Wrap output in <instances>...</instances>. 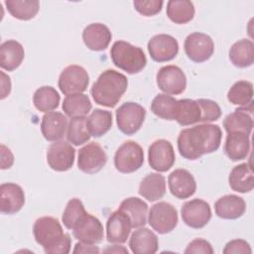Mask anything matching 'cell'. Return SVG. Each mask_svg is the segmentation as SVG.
<instances>
[{
    "label": "cell",
    "instance_id": "34",
    "mask_svg": "<svg viewBox=\"0 0 254 254\" xmlns=\"http://www.w3.org/2000/svg\"><path fill=\"white\" fill-rule=\"evenodd\" d=\"M92 104L89 97L83 93L66 95L63 101V110L70 118L85 116L89 113Z\"/></svg>",
    "mask_w": 254,
    "mask_h": 254
},
{
    "label": "cell",
    "instance_id": "6",
    "mask_svg": "<svg viewBox=\"0 0 254 254\" xmlns=\"http://www.w3.org/2000/svg\"><path fill=\"white\" fill-rule=\"evenodd\" d=\"M178 220L176 207L166 201H160L152 205L148 214V223L160 234H166L174 230Z\"/></svg>",
    "mask_w": 254,
    "mask_h": 254
},
{
    "label": "cell",
    "instance_id": "12",
    "mask_svg": "<svg viewBox=\"0 0 254 254\" xmlns=\"http://www.w3.org/2000/svg\"><path fill=\"white\" fill-rule=\"evenodd\" d=\"M181 215L186 225L199 229L209 222L211 218V208L205 200L193 198L183 204Z\"/></svg>",
    "mask_w": 254,
    "mask_h": 254
},
{
    "label": "cell",
    "instance_id": "31",
    "mask_svg": "<svg viewBox=\"0 0 254 254\" xmlns=\"http://www.w3.org/2000/svg\"><path fill=\"white\" fill-rule=\"evenodd\" d=\"M229 60L237 67L251 66L254 63V44L251 40L241 39L229 50Z\"/></svg>",
    "mask_w": 254,
    "mask_h": 254
},
{
    "label": "cell",
    "instance_id": "8",
    "mask_svg": "<svg viewBox=\"0 0 254 254\" xmlns=\"http://www.w3.org/2000/svg\"><path fill=\"white\" fill-rule=\"evenodd\" d=\"M89 83L87 71L80 65L70 64L63 69L59 76V87L64 95L82 93Z\"/></svg>",
    "mask_w": 254,
    "mask_h": 254
},
{
    "label": "cell",
    "instance_id": "30",
    "mask_svg": "<svg viewBox=\"0 0 254 254\" xmlns=\"http://www.w3.org/2000/svg\"><path fill=\"white\" fill-rule=\"evenodd\" d=\"M201 111L196 100L184 98L177 101L174 120L182 126H189L200 122Z\"/></svg>",
    "mask_w": 254,
    "mask_h": 254
},
{
    "label": "cell",
    "instance_id": "20",
    "mask_svg": "<svg viewBox=\"0 0 254 254\" xmlns=\"http://www.w3.org/2000/svg\"><path fill=\"white\" fill-rule=\"evenodd\" d=\"M112 34L107 26L101 23H92L86 26L82 32L84 45L91 51H104L110 44Z\"/></svg>",
    "mask_w": 254,
    "mask_h": 254
},
{
    "label": "cell",
    "instance_id": "22",
    "mask_svg": "<svg viewBox=\"0 0 254 254\" xmlns=\"http://www.w3.org/2000/svg\"><path fill=\"white\" fill-rule=\"evenodd\" d=\"M129 247L135 254H154L158 251L157 235L147 227H139L129 239Z\"/></svg>",
    "mask_w": 254,
    "mask_h": 254
},
{
    "label": "cell",
    "instance_id": "44",
    "mask_svg": "<svg viewBox=\"0 0 254 254\" xmlns=\"http://www.w3.org/2000/svg\"><path fill=\"white\" fill-rule=\"evenodd\" d=\"M252 252L249 243L243 239H234L226 243L223 253L224 254H232V253H242V254H250Z\"/></svg>",
    "mask_w": 254,
    "mask_h": 254
},
{
    "label": "cell",
    "instance_id": "47",
    "mask_svg": "<svg viewBox=\"0 0 254 254\" xmlns=\"http://www.w3.org/2000/svg\"><path fill=\"white\" fill-rule=\"evenodd\" d=\"M2 75V88H1V99H4L7 97L11 91V81L10 77L7 76L3 71L1 72Z\"/></svg>",
    "mask_w": 254,
    "mask_h": 254
},
{
    "label": "cell",
    "instance_id": "16",
    "mask_svg": "<svg viewBox=\"0 0 254 254\" xmlns=\"http://www.w3.org/2000/svg\"><path fill=\"white\" fill-rule=\"evenodd\" d=\"M148 52L155 62L164 63L176 58L179 53V43L171 35L159 34L148 42Z\"/></svg>",
    "mask_w": 254,
    "mask_h": 254
},
{
    "label": "cell",
    "instance_id": "27",
    "mask_svg": "<svg viewBox=\"0 0 254 254\" xmlns=\"http://www.w3.org/2000/svg\"><path fill=\"white\" fill-rule=\"evenodd\" d=\"M166 193L165 177L159 173L148 174L140 183L139 194L149 201H156Z\"/></svg>",
    "mask_w": 254,
    "mask_h": 254
},
{
    "label": "cell",
    "instance_id": "46",
    "mask_svg": "<svg viewBox=\"0 0 254 254\" xmlns=\"http://www.w3.org/2000/svg\"><path fill=\"white\" fill-rule=\"evenodd\" d=\"M73 253H99V249L94 244L84 243V242H77L74 245V249L72 250Z\"/></svg>",
    "mask_w": 254,
    "mask_h": 254
},
{
    "label": "cell",
    "instance_id": "39",
    "mask_svg": "<svg viewBox=\"0 0 254 254\" xmlns=\"http://www.w3.org/2000/svg\"><path fill=\"white\" fill-rule=\"evenodd\" d=\"M177 99L166 93H161L155 96L151 103L152 112L165 120H174L177 106Z\"/></svg>",
    "mask_w": 254,
    "mask_h": 254
},
{
    "label": "cell",
    "instance_id": "9",
    "mask_svg": "<svg viewBox=\"0 0 254 254\" xmlns=\"http://www.w3.org/2000/svg\"><path fill=\"white\" fill-rule=\"evenodd\" d=\"M185 53L188 58L194 63H203L211 58L214 52V43L212 39L200 32H194L185 40Z\"/></svg>",
    "mask_w": 254,
    "mask_h": 254
},
{
    "label": "cell",
    "instance_id": "29",
    "mask_svg": "<svg viewBox=\"0 0 254 254\" xmlns=\"http://www.w3.org/2000/svg\"><path fill=\"white\" fill-rule=\"evenodd\" d=\"M118 209L122 210L128 215L132 224V228L142 227L147 222L148 205L141 198L135 196L125 198L120 203Z\"/></svg>",
    "mask_w": 254,
    "mask_h": 254
},
{
    "label": "cell",
    "instance_id": "13",
    "mask_svg": "<svg viewBox=\"0 0 254 254\" xmlns=\"http://www.w3.org/2000/svg\"><path fill=\"white\" fill-rule=\"evenodd\" d=\"M176 156L170 141L159 139L154 141L148 150V162L150 167L157 172H167L175 164Z\"/></svg>",
    "mask_w": 254,
    "mask_h": 254
},
{
    "label": "cell",
    "instance_id": "26",
    "mask_svg": "<svg viewBox=\"0 0 254 254\" xmlns=\"http://www.w3.org/2000/svg\"><path fill=\"white\" fill-rule=\"evenodd\" d=\"M228 183L234 191L240 193L251 191L254 188V179L250 164L242 163L233 167L228 177Z\"/></svg>",
    "mask_w": 254,
    "mask_h": 254
},
{
    "label": "cell",
    "instance_id": "48",
    "mask_svg": "<svg viewBox=\"0 0 254 254\" xmlns=\"http://www.w3.org/2000/svg\"><path fill=\"white\" fill-rule=\"evenodd\" d=\"M104 252H107V253H120V252H123V253H127L128 254V250L123 248L122 246H118V245H113L112 247H108L107 249L104 250Z\"/></svg>",
    "mask_w": 254,
    "mask_h": 254
},
{
    "label": "cell",
    "instance_id": "15",
    "mask_svg": "<svg viewBox=\"0 0 254 254\" xmlns=\"http://www.w3.org/2000/svg\"><path fill=\"white\" fill-rule=\"evenodd\" d=\"M75 150L66 141H55L47 151V162L57 172L68 171L74 163Z\"/></svg>",
    "mask_w": 254,
    "mask_h": 254
},
{
    "label": "cell",
    "instance_id": "7",
    "mask_svg": "<svg viewBox=\"0 0 254 254\" xmlns=\"http://www.w3.org/2000/svg\"><path fill=\"white\" fill-rule=\"evenodd\" d=\"M146 116L145 108L136 102H125L116 110L118 129L126 134L133 135L139 131Z\"/></svg>",
    "mask_w": 254,
    "mask_h": 254
},
{
    "label": "cell",
    "instance_id": "45",
    "mask_svg": "<svg viewBox=\"0 0 254 254\" xmlns=\"http://www.w3.org/2000/svg\"><path fill=\"white\" fill-rule=\"evenodd\" d=\"M14 163V156L10 149H8L3 144L1 145V169H9Z\"/></svg>",
    "mask_w": 254,
    "mask_h": 254
},
{
    "label": "cell",
    "instance_id": "1",
    "mask_svg": "<svg viewBox=\"0 0 254 254\" xmlns=\"http://www.w3.org/2000/svg\"><path fill=\"white\" fill-rule=\"evenodd\" d=\"M222 131L218 125L200 124L182 130L178 137V150L185 159L197 160L218 150Z\"/></svg>",
    "mask_w": 254,
    "mask_h": 254
},
{
    "label": "cell",
    "instance_id": "3",
    "mask_svg": "<svg viewBox=\"0 0 254 254\" xmlns=\"http://www.w3.org/2000/svg\"><path fill=\"white\" fill-rule=\"evenodd\" d=\"M127 86L128 80L123 73L106 69L92 84L90 92L95 103L112 108L119 102Z\"/></svg>",
    "mask_w": 254,
    "mask_h": 254
},
{
    "label": "cell",
    "instance_id": "14",
    "mask_svg": "<svg viewBox=\"0 0 254 254\" xmlns=\"http://www.w3.org/2000/svg\"><path fill=\"white\" fill-rule=\"evenodd\" d=\"M72 234L80 242L97 244L103 239V225L100 220L85 212L72 227Z\"/></svg>",
    "mask_w": 254,
    "mask_h": 254
},
{
    "label": "cell",
    "instance_id": "17",
    "mask_svg": "<svg viewBox=\"0 0 254 254\" xmlns=\"http://www.w3.org/2000/svg\"><path fill=\"white\" fill-rule=\"evenodd\" d=\"M132 229L128 215L120 209L113 211L106 222V239L110 243L122 244L127 241Z\"/></svg>",
    "mask_w": 254,
    "mask_h": 254
},
{
    "label": "cell",
    "instance_id": "18",
    "mask_svg": "<svg viewBox=\"0 0 254 254\" xmlns=\"http://www.w3.org/2000/svg\"><path fill=\"white\" fill-rule=\"evenodd\" d=\"M168 185L171 193L180 199L191 196L196 190L195 180L186 169H177L173 171L169 175Z\"/></svg>",
    "mask_w": 254,
    "mask_h": 254
},
{
    "label": "cell",
    "instance_id": "42",
    "mask_svg": "<svg viewBox=\"0 0 254 254\" xmlns=\"http://www.w3.org/2000/svg\"><path fill=\"white\" fill-rule=\"evenodd\" d=\"M162 0H135L133 2L135 10L143 16H154L158 14L163 7Z\"/></svg>",
    "mask_w": 254,
    "mask_h": 254
},
{
    "label": "cell",
    "instance_id": "21",
    "mask_svg": "<svg viewBox=\"0 0 254 254\" xmlns=\"http://www.w3.org/2000/svg\"><path fill=\"white\" fill-rule=\"evenodd\" d=\"M66 117L58 111L45 113L41 121V131L44 138L48 141L61 140L67 129Z\"/></svg>",
    "mask_w": 254,
    "mask_h": 254
},
{
    "label": "cell",
    "instance_id": "36",
    "mask_svg": "<svg viewBox=\"0 0 254 254\" xmlns=\"http://www.w3.org/2000/svg\"><path fill=\"white\" fill-rule=\"evenodd\" d=\"M61 97L53 86H42L33 95V103L41 112H51L59 106Z\"/></svg>",
    "mask_w": 254,
    "mask_h": 254
},
{
    "label": "cell",
    "instance_id": "10",
    "mask_svg": "<svg viewBox=\"0 0 254 254\" xmlns=\"http://www.w3.org/2000/svg\"><path fill=\"white\" fill-rule=\"evenodd\" d=\"M158 87L166 94L178 95L187 87V77L181 67L169 64L162 66L156 75Z\"/></svg>",
    "mask_w": 254,
    "mask_h": 254
},
{
    "label": "cell",
    "instance_id": "33",
    "mask_svg": "<svg viewBox=\"0 0 254 254\" xmlns=\"http://www.w3.org/2000/svg\"><path fill=\"white\" fill-rule=\"evenodd\" d=\"M87 129L90 136L101 137L106 134L112 126V113L108 110L96 108L86 119Z\"/></svg>",
    "mask_w": 254,
    "mask_h": 254
},
{
    "label": "cell",
    "instance_id": "32",
    "mask_svg": "<svg viewBox=\"0 0 254 254\" xmlns=\"http://www.w3.org/2000/svg\"><path fill=\"white\" fill-rule=\"evenodd\" d=\"M167 16L175 24H187L194 17L193 3L188 0H170L167 3Z\"/></svg>",
    "mask_w": 254,
    "mask_h": 254
},
{
    "label": "cell",
    "instance_id": "43",
    "mask_svg": "<svg viewBox=\"0 0 254 254\" xmlns=\"http://www.w3.org/2000/svg\"><path fill=\"white\" fill-rule=\"evenodd\" d=\"M186 254H213L214 250L211 246V244L202 239V238H196L192 240L186 248L185 250Z\"/></svg>",
    "mask_w": 254,
    "mask_h": 254
},
{
    "label": "cell",
    "instance_id": "19",
    "mask_svg": "<svg viewBox=\"0 0 254 254\" xmlns=\"http://www.w3.org/2000/svg\"><path fill=\"white\" fill-rule=\"evenodd\" d=\"M25 203L23 189L14 183H4L0 186V211L4 214L18 212Z\"/></svg>",
    "mask_w": 254,
    "mask_h": 254
},
{
    "label": "cell",
    "instance_id": "25",
    "mask_svg": "<svg viewBox=\"0 0 254 254\" xmlns=\"http://www.w3.org/2000/svg\"><path fill=\"white\" fill-rule=\"evenodd\" d=\"M25 51L23 46L15 41L8 40L0 46V66L8 71L16 69L23 62Z\"/></svg>",
    "mask_w": 254,
    "mask_h": 254
},
{
    "label": "cell",
    "instance_id": "40",
    "mask_svg": "<svg viewBox=\"0 0 254 254\" xmlns=\"http://www.w3.org/2000/svg\"><path fill=\"white\" fill-rule=\"evenodd\" d=\"M85 209L83 206L82 201L79 198H71L66 203V206L64 210L62 220L64 225L67 229H72L74 224L77 222V220L85 213Z\"/></svg>",
    "mask_w": 254,
    "mask_h": 254
},
{
    "label": "cell",
    "instance_id": "41",
    "mask_svg": "<svg viewBox=\"0 0 254 254\" xmlns=\"http://www.w3.org/2000/svg\"><path fill=\"white\" fill-rule=\"evenodd\" d=\"M201 111L200 122L208 123L212 121H216L221 116V109L219 105L210 99L199 98L196 100Z\"/></svg>",
    "mask_w": 254,
    "mask_h": 254
},
{
    "label": "cell",
    "instance_id": "37",
    "mask_svg": "<svg viewBox=\"0 0 254 254\" xmlns=\"http://www.w3.org/2000/svg\"><path fill=\"white\" fill-rule=\"evenodd\" d=\"M253 84L248 80L236 81L227 92V99L230 103L240 107H246L252 103Z\"/></svg>",
    "mask_w": 254,
    "mask_h": 254
},
{
    "label": "cell",
    "instance_id": "38",
    "mask_svg": "<svg viewBox=\"0 0 254 254\" xmlns=\"http://www.w3.org/2000/svg\"><path fill=\"white\" fill-rule=\"evenodd\" d=\"M86 117L78 116L70 118L67 129L66 138L67 141L74 146H79L86 143L90 139V134L86 125Z\"/></svg>",
    "mask_w": 254,
    "mask_h": 254
},
{
    "label": "cell",
    "instance_id": "2",
    "mask_svg": "<svg viewBox=\"0 0 254 254\" xmlns=\"http://www.w3.org/2000/svg\"><path fill=\"white\" fill-rule=\"evenodd\" d=\"M33 233L38 244L47 254H67L70 251L71 239L64 233L59 219L52 216L38 218L33 226Z\"/></svg>",
    "mask_w": 254,
    "mask_h": 254
},
{
    "label": "cell",
    "instance_id": "28",
    "mask_svg": "<svg viewBox=\"0 0 254 254\" xmlns=\"http://www.w3.org/2000/svg\"><path fill=\"white\" fill-rule=\"evenodd\" d=\"M248 106L239 107L235 109L234 112L225 116L223 120V127L227 134L231 132H243L248 135L251 134L253 119L251 116L252 112H247Z\"/></svg>",
    "mask_w": 254,
    "mask_h": 254
},
{
    "label": "cell",
    "instance_id": "5",
    "mask_svg": "<svg viewBox=\"0 0 254 254\" xmlns=\"http://www.w3.org/2000/svg\"><path fill=\"white\" fill-rule=\"evenodd\" d=\"M143 163L144 151L138 143L132 140L124 142L114 156V166L123 174L134 173L142 167Z\"/></svg>",
    "mask_w": 254,
    "mask_h": 254
},
{
    "label": "cell",
    "instance_id": "11",
    "mask_svg": "<svg viewBox=\"0 0 254 254\" xmlns=\"http://www.w3.org/2000/svg\"><path fill=\"white\" fill-rule=\"evenodd\" d=\"M107 155L96 142H90L78 151L77 167L85 174H95L106 165Z\"/></svg>",
    "mask_w": 254,
    "mask_h": 254
},
{
    "label": "cell",
    "instance_id": "4",
    "mask_svg": "<svg viewBox=\"0 0 254 254\" xmlns=\"http://www.w3.org/2000/svg\"><path fill=\"white\" fill-rule=\"evenodd\" d=\"M113 64L129 74L140 72L147 64L143 50L125 41H116L110 50Z\"/></svg>",
    "mask_w": 254,
    "mask_h": 254
},
{
    "label": "cell",
    "instance_id": "35",
    "mask_svg": "<svg viewBox=\"0 0 254 254\" xmlns=\"http://www.w3.org/2000/svg\"><path fill=\"white\" fill-rule=\"evenodd\" d=\"M5 6L14 18L27 21L37 15L40 2L37 0H6Z\"/></svg>",
    "mask_w": 254,
    "mask_h": 254
},
{
    "label": "cell",
    "instance_id": "23",
    "mask_svg": "<svg viewBox=\"0 0 254 254\" xmlns=\"http://www.w3.org/2000/svg\"><path fill=\"white\" fill-rule=\"evenodd\" d=\"M214 210L220 218L237 219L245 213L246 203L242 197L236 194H226L215 201Z\"/></svg>",
    "mask_w": 254,
    "mask_h": 254
},
{
    "label": "cell",
    "instance_id": "24",
    "mask_svg": "<svg viewBox=\"0 0 254 254\" xmlns=\"http://www.w3.org/2000/svg\"><path fill=\"white\" fill-rule=\"evenodd\" d=\"M250 152V135L243 132L228 133L224 143V153L231 161L245 159Z\"/></svg>",
    "mask_w": 254,
    "mask_h": 254
}]
</instances>
